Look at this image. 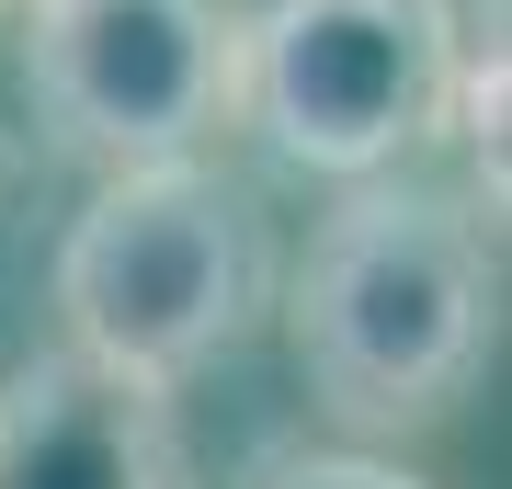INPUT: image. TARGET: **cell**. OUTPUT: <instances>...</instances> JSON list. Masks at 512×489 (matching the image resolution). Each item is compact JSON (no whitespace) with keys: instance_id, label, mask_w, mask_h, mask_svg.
<instances>
[{"instance_id":"cell-1","label":"cell","mask_w":512,"mask_h":489,"mask_svg":"<svg viewBox=\"0 0 512 489\" xmlns=\"http://www.w3.org/2000/svg\"><path fill=\"white\" fill-rule=\"evenodd\" d=\"M501 342V217L467 182L365 171L285 273V353L342 444H399L467 410Z\"/></svg>"},{"instance_id":"cell-2","label":"cell","mask_w":512,"mask_h":489,"mask_svg":"<svg viewBox=\"0 0 512 489\" xmlns=\"http://www.w3.org/2000/svg\"><path fill=\"white\" fill-rule=\"evenodd\" d=\"M46 296L69 353H92L137 387H183L217 353H239L251 319L274 308V239H262L251 182L217 160L92 171V205L57 239Z\"/></svg>"},{"instance_id":"cell-3","label":"cell","mask_w":512,"mask_h":489,"mask_svg":"<svg viewBox=\"0 0 512 489\" xmlns=\"http://www.w3.org/2000/svg\"><path fill=\"white\" fill-rule=\"evenodd\" d=\"M456 0H262L228 23V126L285 171H410L456 103Z\"/></svg>"},{"instance_id":"cell-4","label":"cell","mask_w":512,"mask_h":489,"mask_svg":"<svg viewBox=\"0 0 512 489\" xmlns=\"http://www.w3.org/2000/svg\"><path fill=\"white\" fill-rule=\"evenodd\" d=\"M228 0H23V103L80 171L194 160L228 126Z\"/></svg>"},{"instance_id":"cell-5","label":"cell","mask_w":512,"mask_h":489,"mask_svg":"<svg viewBox=\"0 0 512 489\" xmlns=\"http://www.w3.org/2000/svg\"><path fill=\"white\" fill-rule=\"evenodd\" d=\"M0 489H194L171 387H137L92 353H23L0 376Z\"/></svg>"},{"instance_id":"cell-6","label":"cell","mask_w":512,"mask_h":489,"mask_svg":"<svg viewBox=\"0 0 512 489\" xmlns=\"http://www.w3.org/2000/svg\"><path fill=\"white\" fill-rule=\"evenodd\" d=\"M228 489H433V478H410L376 444H262Z\"/></svg>"},{"instance_id":"cell-7","label":"cell","mask_w":512,"mask_h":489,"mask_svg":"<svg viewBox=\"0 0 512 489\" xmlns=\"http://www.w3.org/2000/svg\"><path fill=\"white\" fill-rule=\"evenodd\" d=\"M0 12H23V0H0Z\"/></svg>"}]
</instances>
